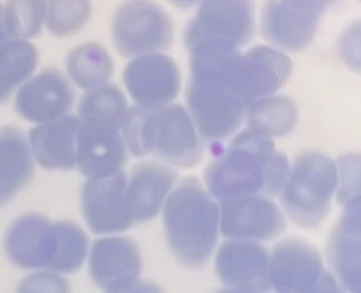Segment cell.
<instances>
[{
	"instance_id": "cell-1",
	"label": "cell",
	"mask_w": 361,
	"mask_h": 293,
	"mask_svg": "<svg viewBox=\"0 0 361 293\" xmlns=\"http://www.w3.org/2000/svg\"><path fill=\"white\" fill-rule=\"evenodd\" d=\"M289 170L287 156L270 137L247 129L207 166L204 180L218 201L248 194L271 197L280 193Z\"/></svg>"
},
{
	"instance_id": "cell-2",
	"label": "cell",
	"mask_w": 361,
	"mask_h": 293,
	"mask_svg": "<svg viewBox=\"0 0 361 293\" xmlns=\"http://www.w3.org/2000/svg\"><path fill=\"white\" fill-rule=\"evenodd\" d=\"M87 246V235L77 225L52 222L37 213L16 220L5 240L7 255L17 266L65 273L81 266Z\"/></svg>"
},
{
	"instance_id": "cell-3",
	"label": "cell",
	"mask_w": 361,
	"mask_h": 293,
	"mask_svg": "<svg viewBox=\"0 0 361 293\" xmlns=\"http://www.w3.org/2000/svg\"><path fill=\"white\" fill-rule=\"evenodd\" d=\"M164 223L170 248L192 268L210 258L218 239L219 204L195 177L181 180L165 201Z\"/></svg>"
},
{
	"instance_id": "cell-4",
	"label": "cell",
	"mask_w": 361,
	"mask_h": 293,
	"mask_svg": "<svg viewBox=\"0 0 361 293\" xmlns=\"http://www.w3.org/2000/svg\"><path fill=\"white\" fill-rule=\"evenodd\" d=\"M123 128L125 142L134 156L149 154L180 167L192 166L202 157L193 122L180 106H139L128 111Z\"/></svg>"
},
{
	"instance_id": "cell-5",
	"label": "cell",
	"mask_w": 361,
	"mask_h": 293,
	"mask_svg": "<svg viewBox=\"0 0 361 293\" xmlns=\"http://www.w3.org/2000/svg\"><path fill=\"white\" fill-rule=\"evenodd\" d=\"M235 57L190 65L188 104L198 131L207 139L231 135L247 107L235 81Z\"/></svg>"
},
{
	"instance_id": "cell-6",
	"label": "cell",
	"mask_w": 361,
	"mask_h": 293,
	"mask_svg": "<svg viewBox=\"0 0 361 293\" xmlns=\"http://www.w3.org/2000/svg\"><path fill=\"white\" fill-rule=\"evenodd\" d=\"M334 161L316 151H304L294 159L279 194L284 213L295 225L312 229L329 215L338 184Z\"/></svg>"
},
{
	"instance_id": "cell-7",
	"label": "cell",
	"mask_w": 361,
	"mask_h": 293,
	"mask_svg": "<svg viewBox=\"0 0 361 293\" xmlns=\"http://www.w3.org/2000/svg\"><path fill=\"white\" fill-rule=\"evenodd\" d=\"M252 30V0H204L185 41L190 51L233 52L249 40Z\"/></svg>"
},
{
	"instance_id": "cell-8",
	"label": "cell",
	"mask_w": 361,
	"mask_h": 293,
	"mask_svg": "<svg viewBox=\"0 0 361 293\" xmlns=\"http://www.w3.org/2000/svg\"><path fill=\"white\" fill-rule=\"evenodd\" d=\"M271 289L277 292H342L318 250L298 237L278 242L270 253Z\"/></svg>"
},
{
	"instance_id": "cell-9",
	"label": "cell",
	"mask_w": 361,
	"mask_h": 293,
	"mask_svg": "<svg viewBox=\"0 0 361 293\" xmlns=\"http://www.w3.org/2000/svg\"><path fill=\"white\" fill-rule=\"evenodd\" d=\"M112 34L118 51L141 56L166 49L172 40L170 18L150 0H128L116 11Z\"/></svg>"
},
{
	"instance_id": "cell-10",
	"label": "cell",
	"mask_w": 361,
	"mask_h": 293,
	"mask_svg": "<svg viewBox=\"0 0 361 293\" xmlns=\"http://www.w3.org/2000/svg\"><path fill=\"white\" fill-rule=\"evenodd\" d=\"M219 227L228 238L271 240L286 229V218L269 197L248 194L219 200Z\"/></svg>"
},
{
	"instance_id": "cell-11",
	"label": "cell",
	"mask_w": 361,
	"mask_h": 293,
	"mask_svg": "<svg viewBox=\"0 0 361 293\" xmlns=\"http://www.w3.org/2000/svg\"><path fill=\"white\" fill-rule=\"evenodd\" d=\"M270 252L255 240L229 238L218 249L215 270L230 290L268 292L271 290Z\"/></svg>"
},
{
	"instance_id": "cell-12",
	"label": "cell",
	"mask_w": 361,
	"mask_h": 293,
	"mask_svg": "<svg viewBox=\"0 0 361 293\" xmlns=\"http://www.w3.org/2000/svg\"><path fill=\"white\" fill-rule=\"evenodd\" d=\"M334 0H267L262 31L273 44L286 49H300L314 35L319 20Z\"/></svg>"
},
{
	"instance_id": "cell-13",
	"label": "cell",
	"mask_w": 361,
	"mask_h": 293,
	"mask_svg": "<svg viewBox=\"0 0 361 293\" xmlns=\"http://www.w3.org/2000/svg\"><path fill=\"white\" fill-rule=\"evenodd\" d=\"M128 177L123 171L100 179H88L82 193L85 221L94 233L116 232L133 223L126 197Z\"/></svg>"
},
{
	"instance_id": "cell-14",
	"label": "cell",
	"mask_w": 361,
	"mask_h": 293,
	"mask_svg": "<svg viewBox=\"0 0 361 293\" xmlns=\"http://www.w3.org/2000/svg\"><path fill=\"white\" fill-rule=\"evenodd\" d=\"M343 204L328 238L325 256L340 288L360 293V196Z\"/></svg>"
},
{
	"instance_id": "cell-15",
	"label": "cell",
	"mask_w": 361,
	"mask_h": 293,
	"mask_svg": "<svg viewBox=\"0 0 361 293\" xmlns=\"http://www.w3.org/2000/svg\"><path fill=\"white\" fill-rule=\"evenodd\" d=\"M123 80L140 106L156 108L169 104L180 86L178 66L169 57L154 53L141 55L126 66Z\"/></svg>"
},
{
	"instance_id": "cell-16",
	"label": "cell",
	"mask_w": 361,
	"mask_h": 293,
	"mask_svg": "<svg viewBox=\"0 0 361 293\" xmlns=\"http://www.w3.org/2000/svg\"><path fill=\"white\" fill-rule=\"evenodd\" d=\"M89 268L94 282L106 292H123L134 286L142 270L138 249L130 239L112 237L92 245Z\"/></svg>"
},
{
	"instance_id": "cell-17",
	"label": "cell",
	"mask_w": 361,
	"mask_h": 293,
	"mask_svg": "<svg viewBox=\"0 0 361 293\" xmlns=\"http://www.w3.org/2000/svg\"><path fill=\"white\" fill-rule=\"evenodd\" d=\"M126 160L125 142L118 130L80 119L76 165L84 175L88 179L109 177L121 171Z\"/></svg>"
},
{
	"instance_id": "cell-18",
	"label": "cell",
	"mask_w": 361,
	"mask_h": 293,
	"mask_svg": "<svg viewBox=\"0 0 361 293\" xmlns=\"http://www.w3.org/2000/svg\"><path fill=\"white\" fill-rule=\"evenodd\" d=\"M73 100V91L65 77L56 70L47 69L19 90L15 106L23 118L44 123L66 116Z\"/></svg>"
},
{
	"instance_id": "cell-19",
	"label": "cell",
	"mask_w": 361,
	"mask_h": 293,
	"mask_svg": "<svg viewBox=\"0 0 361 293\" xmlns=\"http://www.w3.org/2000/svg\"><path fill=\"white\" fill-rule=\"evenodd\" d=\"M176 177L171 168L155 161L140 163L133 168L126 197L133 223L149 220L158 213Z\"/></svg>"
},
{
	"instance_id": "cell-20",
	"label": "cell",
	"mask_w": 361,
	"mask_h": 293,
	"mask_svg": "<svg viewBox=\"0 0 361 293\" xmlns=\"http://www.w3.org/2000/svg\"><path fill=\"white\" fill-rule=\"evenodd\" d=\"M79 125L78 117L64 116L30 130V146L43 168L67 170L75 167Z\"/></svg>"
},
{
	"instance_id": "cell-21",
	"label": "cell",
	"mask_w": 361,
	"mask_h": 293,
	"mask_svg": "<svg viewBox=\"0 0 361 293\" xmlns=\"http://www.w3.org/2000/svg\"><path fill=\"white\" fill-rule=\"evenodd\" d=\"M34 166L29 144L20 130H0V207L8 203L30 180Z\"/></svg>"
},
{
	"instance_id": "cell-22",
	"label": "cell",
	"mask_w": 361,
	"mask_h": 293,
	"mask_svg": "<svg viewBox=\"0 0 361 293\" xmlns=\"http://www.w3.org/2000/svg\"><path fill=\"white\" fill-rule=\"evenodd\" d=\"M128 113L123 93L114 85L106 84L90 89L78 107L80 120L116 130L123 127Z\"/></svg>"
},
{
	"instance_id": "cell-23",
	"label": "cell",
	"mask_w": 361,
	"mask_h": 293,
	"mask_svg": "<svg viewBox=\"0 0 361 293\" xmlns=\"http://www.w3.org/2000/svg\"><path fill=\"white\" fill-rule=\"evenodd\" d=\"M37 61L36 48L25 39L7 40L0 46V103L32 73Z\"/></svg>"
},
{
	"instance_id": "cell-24",
	"label": "cell",
	"mask_w": 361,
	"mask_h": 293,
	"mask_svg": "<svg viewBox=\"0 0 361 293\" xmlns=\"http://www.w3.org/2000/svg\"><path fill=\"white\" fill-rule=\"evenodd\" d=\"M67 69L80 87L92 89L106 84L112 73L113 64L110 56L102 46L86 43L70 53Z\"/></svg>"
},
{
	"instance_id": "cell-25",
	"label": "cell",
	"mask_w": 361,
	"mask_h": 293,
	"mask_svg": "<svg viewBox=\"0 0 361 293\" xmlns=\"http://www.w3.org/2000/svg\"><path fill=\"white\" fill-rule=\"evenodd\" d=\"M295 120L294 104L283 96H266L250 106L249 129L269 137L286 135Z\"/></svg>"
},
{
	"instance_id": "cell-26",
	"label": "cell",
	"mask_w": 361,
	"mask_h": 293,
	"mask_svg": "<svg viewBox=\"0 0 361 293\" xmlns=\"http://www.w3.org/2000/svg\"><path fill=\"white\" fill-rule=\"evenodd\" d=\"M5 18L10 37H35L39 35L46 18V1L8 0Z\"/></svg>"
},
{
	"instance_id": "cell-27",
	"label": "cell",
	"mask_w": 361,
	"mask_h": 293,
	"mask_svg": "<svg viewBox=\"0 0 361 293\" xmlns=\"http://www.w3.org/2000/svg\"><path fill=\"white\" fill-rule=\"evenodd\" d=\"M48 30L56 36L71 35L87 23L91 11L88 0H45Z\"/></svg>"
},
{
	"instance_id": "cell-28",
	"label": "cell",
	"mask_w": 361,
	"mask_h": 293,
	"mask_svg": "<svg viewBox=\"0 0 361 293\" xmlns=\"http://www.w3.org/2000/svg\"><path fill=\"white\" fill-rule=\"evenodd\" d=\"M9 37L5 18V8L0 4V46H2Z\"/></svg>"
},
{
	"instance_id": "cell-29",
	"label": "cell",
	"mask_w": 361,
	"mask_h": 293,
	"mask_svg": "<svg viewBox=\"0 0 361 293\" xmlns=\"http://www.w3.org/2000/svg\"><path fill=\"white\" fill-rule=\"evenodd\" d=\"M173 4L180 7H188L193 5L199 0H170Z\"/></svg>"
}]
</instances>
